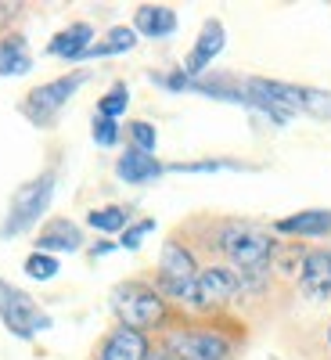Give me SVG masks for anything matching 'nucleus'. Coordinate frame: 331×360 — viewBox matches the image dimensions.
<instances>
[{
  "label": "nucleus",
  "mask_w": 331,
  "mask_h": 360,
  "mask_svg": "<svg viewBox=\"0 0 331 360\" xmlns=\"http://www.w3.org/2000/svg\"><path fill=\"white\" fill-rule=\"evenodd\" d=\"M220 249L227 252V259L234 263L238 278H259L263 270L274 259V238L266 231L252 227V224H227L220 234Z\"/></svg>",
  "instance_id": "1"
},
{
  "label": "nucleus",
  "mask_w": 331,
  "mask_h": 360,
  "mask_svg": "<svg viewBox=\"0 0 331 360\" xmlns=\"http://www.w3.org/2000/svg\"><path fill=\"white\" fill-rule=\"evenodd\" d=\"M166 353H173L176 360H227L231 342L205 328H184V332L166 335Z\"/></svg>",
  "instance_id": "7"
},
{
  "label": "nucleus",
  "mask_w": 331,
  "mask_h": 360,
  "mask_svg": "<svg viewBox=\"0 0 331 360\" xmlns=\"http://www.w3.org/2000/svg\"><path fill=\"white\" fill-rule=\"evenodd\" d=\"M130 137H134V148L137 152H144V155H152L155 152V144H159V134H155V127L152 123H130Z\"/></svg>",
  "instance_id": "22"
},
{
  "label": "nucleus",
  "mask_w": 331,
  "mask_h": 360,
  "mask_svg": "<svg viewBox=\"0 0 331 360\" xmlns=\"http://www.w3.org/2000/svg\"><path fill=\"white\" fill-rule=\"evenodd\" d=\"M176 29V15L162 4H144L134 15V33H144L148 40H162Z\"/></svg>",
  "instance_id": "13"
},
{
  "label": "nucleus",
  "mask_w": 331,
  "mask_h": 360,
  "mask_svg": "<svg viewBox=\"0 0 331 360\" xmlns=\"http://www.w3.org/2000/svg\"><path fill=\"white\" fill-rule=\"evenodd\" d=\"M54 198V173H40L37 180H29V184H22L11 198V209H8V220L4 227H0V234L4 238H15L22 231H29L44 213H47V205Z\"/></svg>",
  "instance_id": "3"
},
{
  "label": "nucleus",
  "mask_w": 331,
  "mask_h": 360,
  "mask_svg": "<svg viewBox=\"0 0 331 360\" xmlns=\"http://www.w3.org/2000/svg\"><path fill=\"white\" fill-rule=\"evenodd\" d=\"M90 40H94V29H90L86 22H76V25L62 29V33L47 44V54H54V58H86Z\"/></svg>",
  "instance_id": "14"
},
{
  "label": "nucleus",
  "mask_w": 331,
  "mask_h": 360,
  "mask_svg": "<svg viewBox=\"0 0 331 360\" xmlns=\"http://www.w3.org/2000/svg\"><path fill=\"white\" fill-rule=\"evenodd\" d=\"M98 360H148V339L137 328H115V332L105 339Z\"/></svg>",
  "instance_id": "11"
},
{
  "label": "nucleus",
  "mask_w": 331,
  "mask_h": 360,
  "mask_svg": "<svg viewBox=\"0 0 331 360\" xmlns=\"http://www.w3.org/2000/svg\"><path fill=\"white\" fill-rule=\"evenodd\" d=\"M94 141L101 144V148H112L115 141H119V123L115 119H94Z\"/></svg>",
  "instance_id": "23"
},
{
  "label": "nucleus",
  "mask_w": 331,
  "mask_h": 360,
  "mask_svg": "<svg viewBox=\"0 0 331 360\" xmlns=\"http://www.w3.org/2000/svg\"><path fill=\"white\" fill-rule=\"evenodd\" d=\"M223 44H227L223 25H220V22H205V25H202V37H198V44L191 47L188 62H184V76H202L209 65H213V58L223 51Z\"/></svg>",
  "instance_id": "10"
},
{
  "label": "nucleus",
  "mask_w": 331,
  "mask_h": 360,
  "mask_svg": "<svg viewBox=\"0 0 331 360\" xmlns=\"http://www.w3.org/2000/svg\"><path fill=\"white\" fill-rule=\"evenodd\" d=\"M274 231L281 234H299V238H317L331 231V209H306V213H295L274 224Z\"/></svg>",
  "instance_id": "15"
},
{
  "label": "nucleus",
  "mask_w": 331,
  "mask_h": 360,
  "mask_svg": "<svg viewBox=\"0 0 331 360\" xmlns=\"http://www.w3.org/2000/svg\"><path fill=\"white\" fill-rule=\"evenodd\" d=\"M37 245H40V252H76L79 245H83V234H79V227L72 224V220H51L44 231H40V238H37Z\"/></svg>",
  "instance_id": "12"
},
{
  "label": "nucleus",
  "mask_w": 331,
  "mask_h": 360,
  "mask_svg": "<svg viewBox=\"0 0 331 360\" xmlns=\"http://www.w3.org/2000/svg\"><path fill=\"white\" fill-rule=\"evenodd\" d=\"M115 173L123 176L126 184H148V180H155L162 173V166L155 162V155H144V152H137V148H130L126 155H119Z\"/></svg>",
  "instance_id": "16"
},
{
  "label": "nucleus",
  "mask_w": 331,
  "mask_h": 360,
  "mask_svg": "<svg viewBox=\"0 0 331 360\" xmlns=\"http://www.w3.org/2000/svg\"><path fill=\"white\" fill-rule=\"evenodd\" d=\"M299 288H303L306 299L320 303V299H331V249H313L303 259V274H299Z\"/></svg>",
  "instance_id": "9"
},
{
  "label": "nucleus",
  "mask_w": 331,
  "mask_h": 360,
  "mask_svg": "<svg viewBox=\"0 0 331 360\" xmlns=\"http://www.w3.org/2000/svg\"><path fill=\"white\" fill-rule=\"evenodd\" d=\"M134 44H137V33H134V29H126V25H115V29H108V37H105L101 44H90L86 58H108V54H123V51H130Z\"/></svg>",
  "instance_id": "18"
},
{
  "label": "nucleus",
  "mask_w": 331,
  "mask_h": 360,
  "mask_svg": "<svg viewBox=\"0 0 331 360\" xmlns=\"http://www.w3.org/2000/svg\"><path fill=\"white\" fill-rule=\"evenodd\" d=\"M148 360H176L173 353H148Z\"/></svg>",
  "instance_id": "25"
},
{
  "label": "nucleus",
  "mask_w": 331,
  "mask_h": 360,
  "mask_svg": "<svg viewBox=\"0 0 331 360\" xmlns=\"http://www.w3.org/2000/svg\"><path fill=\"white\" fill-rule=\"evenodd\" d=\"M58 256H47V252H33V256H25V274L33 278V281H51L58 274Z\"/></svg>",
  "instance_id": "21"
},
{
  "label": "nucleus",
  "mask_w": 331,
  "mask_h": 360,
  "mask_svg": "<svg viewBox=\"0 0 331 360\" xmlns=\"http://www.w3.org/2000/svg\"><path fill=\"white\" fill-rule=\"evenodd\" d=\"M83 83H86V72H72V76H62V79H51V83L37 86L33 94H29V101L22 105V112L33 119L37 127H51L54 115L69 105V98L76 94Z\"/></svg>",
  "instance_id": "6"
},
{
  "label": "nucleus",
  "mask_w": 331,
  "mask_h": 360,
  "mask_svg": "<svg viewBox=\"0 0 331 360\" xmlns=\"http://www.w3.org/2000/svg\"><path fill=\"white\" fill-rule=\"evenodd\" d=\"M33 69V54L22 37H4L0 40V76H25Z\"/></svg>",
  "instance_id": "17"
},
{
  "label": "nucleus",
  "mask_w": 331,
  "mask_h": 360,
  "mask_svg": "<svg viewBox=\"0 0 331 360\" xmlns=\"http://www.w3.org/2000/svg\"><path fill=\"white\" fill-rule=\"evenodd\" d=\"M126 105H130V90H126V83H115L108 94L98 101V115L101 119H119L126 112Z\"/></svg>",
  "instance_id": "20"
},
{
  "label": "nucleus",
  "mask_w": 331,
  "mask_h": 360,
  "mask_svg": "<svg viewBox=\"0 0 331 360\" xmlns=\"http://www.w3.org/2000/svg\"><path fill=\"white\" fill-rule=\"evenodd\" d=\"M112 307H115L119 321H123L126 328H137V332L162 324V317H166V303H162V295H159L155 288L141 285V281L115 285V292H112Z\"/></svg>",
  "instance_id": "2"
},
{
  "label": "nucleus",
  "mask_w": 331,
  "mask_h": 360,
  "mask_svg": "<svg viewBox=\"0 0 331 360\" xmlns=\"http://www.w3.org/2000/svg\"><path fill=\"white\" fill-rule=\"evenodd\" d=\"M0 321H4L18 339H33L37 332L51 328V317L22 288H15L8 281H0Z\"/></svg>",
  "instance_id": "4"
},
{
  "label": "nucleus",
  "mask_w": 331,
  "mask_h": 360,
  "mask_svg": "<svg viewBox=\"0 0 331 360\" xmlns=\"http://www.w3.org/2000/svg\"><path fill=\"white\" fill-rule=\"evenodd\" d=\"M238 292H242V278H238L231 266H205L191 281L184 303L195 307V310H213L220 303H231Z\"/></svg>",
  "instance_id": "5"
},
{
  "label": "nucleus",
  "mask_w": 331,
  "mask_h": 360,
  "mask_svg": "<svg viewBox=\"0 0 331 360\" xmlns=\"http://www.w3.org/2000/svg\"><path fill=\"white\" fill-rule=\"evenodd\" d=\"M148 231H155V220H141V224L126 227V231H123V242H119V245H123V249H137L141 238H144Z\"/></svg>",
  "instance_id": "24"
},
{
  "label": "nucleus",
  "mask_w": 331,
  "mask_h": 360,
  "mask_svg": "<svg viewBox=\"0 0 331 360\" xmlns=\"http://www.w3.org/2000/svg\"><path fill=\"white\" fill-rule=\"evenodd\" d=\"M195 278H198L195 256L180 242H166L162 245V256H159V285H162V292L173 295V299H184Z\"/></svg>",
  "instance_id": "8"
},
{
  "label": "nucleus",
  "mask_w": 331,
  "mask_h": 360,
  "mask_svg": "<svg viewBox=\"0 0 331 360\" xmlns=\"http://www.w3.org/2000/svg\"><path fill=\"white\" fill-rule=\"evenodd\" d=\"M86 224L94 231H105V234H115V231H126L130 224V213L123 205H105V209H94V213L86 217Z\"/></svg>",
  "instance_id": "19"
}]
</instances>
